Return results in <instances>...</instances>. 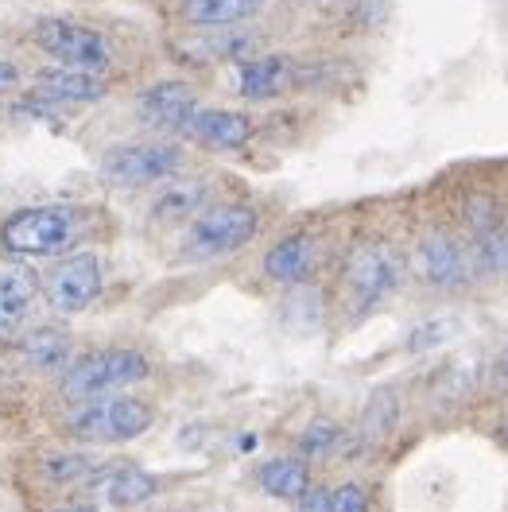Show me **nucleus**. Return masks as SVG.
Returning a JSON list of instances; mask_svg holds the SVG:
<instances>
[{
	"instance_id": "nucleus-22",
	"label": "nucleus",
	"mask_w": 508,
	"mask_h": 512,
	"mask_svg": "<svg viewBox=\"0 0 508 512\" xmlns=\"http://www.w3.org/2000/svg\"><path fill=\"white\" fill-rule=\"evenodd\" d=\"M39 474L51 485H90L97 478V462L90 454H78V450H59V454H47L39 462Z\"/></svg>"
},
{
	"instance_id": "nucleus-20",
	"label": "nucleus",
	"mask_w": 508,
	"mask_h": 512,
	"mask_svg": "<svg viewBox=\"0 0 508 512\" xmlns=\"http://www.w3.org/2000/svg\"><path fill=\"white\" fill-rule=\"evenodd\" d=\"M20 357L32 373H66V365L74 361V350H70V338L59 326H39L24 338Z\"/></svg>"
},
{
	"instance_id": "nucleus-7",
	"label": "nucleus",
	"mask_w": 508,
	"mask_h": 512,
	"mask_svg": "<svg viewBox=\"0 0 508 512\" xmlns=\"http://www.w3.org/2000/svg\"><path fill=\"white\" fill-rule=\"evenodd\" d=\"M35 43L55 59L59 66L70 70H90L101 74L105 66L113 63V51L105 43V35L78 24V20H66V16H47L35 24Z\"/></svg>"
},
{
	"instance_id": "nucleus-2",
	"label": "nucleus",
	"mask_w": 508,
	"mask_h": 512,
	"mask_svg": "<svg viewBox=\"0 0 508 512\" xmlns=\"http://www.w3.org/2000/svg\"><path fill=\"white\" fill-rule=\"evenodd\" d=\"M148 357L140 350H128V346H109V350H94L78 361H70L63 373V388L66 400H101V396H113L121 388H132L148 377Z\"/></svg>"
},
{
	"instance_id": "nucleus-19",
	"label": "nucleus",
	"mask_w": 508,
	"mask_h": 512,
	"mask_svg": "<svg viewBox=\"0 0 508 512\" xmlns=\"http://www.w3.org/2000/svg\"><path fill=\"white\" fill-rule=\"evenodd\" d=\"M268 8V0H183V20L191 28H237Z\"/></svg>"
},
{
	"instance_id": "nucleus-13",
	"label": "nucleus",
	"mask_w": 508,
	"mask_h": 512,
	"mask_svg": "<svg viewBox=\"0 0 508 512\" xmlns=\"http://www.w3.org/2000/svg\"><path fill=\"white\" fill-rule=\"evenodd\" d=\"M90 489L109 509H136V505L152 501L159 493V478L140 470V466H113V470H97Z\"/></svg>"
},
{
	"instance_id": "nucleus-11",
	"label": "nucleus",
	"mask_w": 508,
	"mask_h": 512,
	"mask_svg": "<svg viewBox=\"0 0 508 512\" xmlns=\"http://www.w3.org/2000/svg\"><path fill=\"white\" fill-rule=\"evenodd\" d=\"M35 97L51 109H66V105H90L105 97V82L101 74L90 70H70V66H47L35 74Z\"/></svg>"
},
{
	"instance_id": "nucleus-21",
	"label": "nucleus",
	"mask_w": 508,
	"mask_h": 512,
	"mask_svg": "<svg viewBox=\"0 0 508 512\" xmlns=\"http://www.w3.org/2000/svg\"><path fill=\"white\" fill-rule=\"evenodd\" d=\"M260 485L280 501H299L311 489V470L303 458H268L260 466Z\"/></svg>"
},
{
	"instance_id": "nucleus-16",
	"label": "nucleus",
	"mask_w": 508,
	"mask_h": 512,
	"mask_svg": "<svg viewBox=\"0 0 508 512\" xmlns=\"http://www.w3.org/2000/svg\"><path fill=\"white\" fill-rule=\"evenodd\" d=\"M315 256H318L315 237H307V233H291V237L276 241V245L264 253V276H268L272 284L299 288V284L315 272Z\"/></svg>"
},
{
	"instance_id": "nucleus-24",
	"label": "nucleus",
	"mask_w": 508,
	"mask_h": 512,
	"mask_svg": "<svg viewBox=\"0 0 508 512\" xmlns=\"http://www.w3.org/2000/svg\"><path fill=\"white\" fill-rule=\"evenodd\" d=\"M338 443H342V427L330 423V419H315V423L303 431L299 450H303L307 458H330V454L338 450Z\"/></svg>"
},
{
	"instance_id": "nucleus-23",
	"label": "nucleus",
	"mask_w": 508,
	"mask_h": 512,
	"mask_svg": "<svg viewBox=\"0 0 508 512\" xmlns=\"http://www.w3.org/2000/svg\"><path fill=\"white\" fill-rule=\"evenodd\" d=\"M396 416H400V408H396V392L381 388V392L369 400V408H365V435H369L373 443L388 439V435L396 431Z\"/></svg>"
},
{
	"instance_id": "nucleus-8",
	"label": "nucleus",
	"mask_w": 508,
	"mask_h": 512,
	"mask_svg": "<svg viewBox=\"0 0 508 512\" xmlns=\"http://www.w3.org/2000/svg\"><path fill=\"white\" fill-rule=\"evenodd\" d=\"M43 295L59 315H82L101 295V260L97 253H74L55 264L43 280Z\"/></svg>"
},
{
	"instance_id": "nucleus-26",
	"label": "nucleus",
	"mask_w": 508,
	"mask_h": 512,
	"mask_svg": "<svg viewBox=\"0 0 508 512\" xmlns=\"http://www.w3.org/2000/svg\"><path fill=\"white\" fill-rule=\"evenodd\" d=\"M326 512H369V493L357 481H346L334 493H326Z\"/></svg>"
},
{
	"instance_id": "nucleus-14",
	"label": "nucleus",
	"mask_w": 508,
	"mask_h": 512,
	"mask_svg": "<svg viewBox=\"0 0 508 512\" xmlns=\"http://www.w3.org/2000/svg\"><path fill=\"white\" fill-rule=\"evenodd\" d=\"M194 109H198V97L187 82H156L140 94V121L148 128H179L183 132Z\"/></svg>"
},
{
	"instance_id": "nucleus-29",
	"label": "nucleus",
	"mask_w": 508,
	"mask_h": 512,
	"mask_svg": "<svg viewBox=\"0 0 508 512\" xmlns=\"http://www.w3.org/2000/svg\"><path fill=\"white\" fill-rule=\"evenodd\" d=\"M59 512H97V509H86V505H70V509H59Z\"/></svg>"
},
{
	"instance_id": "nucleus-6",
	"label": "nucleus",
	"mask_w": 508,
	"mask_h": 512,
	"mask_svg": "<svg viewBox=\"0 0 508 512\" xmlns=\"http://www.w3.org/2000/svg\"><path fill=\"white\" fill-rule=\"evenodd\" d=\"M400 288V256L381 241H361L346 260V295L353 315L373 311Z\"/></svg>"
},
{
	"instance_id": "nucleus-12",
	"label": "nucleus",
	"mask_w": 508,
	"mask_h": 512,
	"mask_svg": "<svg viewBox=\"0 0 508 512\" xmlns=\"http://www.w3.org/2000/svg\"><path fill=\"white\" fill-rule=\"evenodd\" d=\"M183 132L206 144V148H218V152H237L253 140V121L237 109H194L187 117Z\"/></svg>"
},
{
	"instance_id": "nucleus-28",
	"label": "nucleus",
	"mask_w": 508,
	"mask_h": 512,
	"mask_svg": "<svg viewBox=\"0 0 508 512\" xmlns=\"http://www.w3.org/2000/svg\"><path fill=\"white\" fill-rule=\"evenodd\" d=\"M497 373L508 381V346H505V353H501V361H497Z\"/></svg>"
},
{
	"instance_id": "nucleus-25",
	"label": "nucleus",
	"mask_w": 508,
	"mask_h": 512,
	"mask_svg": "<svg viewBox=\"0 0 508 512\" xmlns=\"http://www.w3.org/2000/svg\"><path fill=\"white\" fill-rule=\"evenodd\" d=\"M450 338H454V319H427L408 334V350L431 353V350H439V346H446Z\"/></svg>"
},
{
	"instance_id": "nucleus-3",
	"label": "nucleus",
	"mask_w": 508,
	"mask_h": 512,
	"mask_svg": "<svg viewBox=\"0 0 508 512\" xmlns=\"http://www.w3.org/2000/svg\"><path fill=\"white\" fill-rule=\"evenodd\" d=\"M156 423V412L140 396H101L86 400L66 416V431L82 443L94 447H113V443H132Z\"/></svg>"
},
{
	"instance_id": "nucleus-27",
	"label": "nucleus",
	"mask_w": 508,
	"mask_h": 512,
	"mask_svg": "<svg viewBox=\"0 0 508 512\" xmlns=\"http://www.w3.org/2000/svg\"><path fill=\"white\" fill-rule=\"evenodd\" d=\"M12 86H20V70H16V63L0 59V97L12 94Z\"/></svg>"
},
{
	"instance_id": "nucleus-5",
	"label": "nucleus",
	"mask_w": 508,
	"mask_h": 512,
	"mask_svg": "<svg viewBox=\"0 0 508 512\" xmlns=\"http://www.w3.org/2000/svg\"><path fill=\"white\" fill-rule=\"evenodd\" d=\"M183 167V148L163 144V140H148V144H121L113 152L101 156V179L109 187H152L163 179H175V171Z\"/></svg>"
},
{
	"instance_id": "nucleus-18",
	"label": "nucleus",
	"mask_w": 508,
	"mask_h": 512,
	"mask_svg": "<svg viewBox=\"0 0 508 512\" xmlns=\"http://www.w3.org/2000/svg\"><path fill=\"white\" fill-rule=\"evenodd\" d=\"M206 206H210V183H202V179H175V183H167V187L156 194L152 218L163 225L187 222L194 214H202Z\"/></svg>"
},
{
	"instance_id": "nucleus-17",
	"label": "nucleus",
	"mask_w": 508,
	"mask_h": 512,
	"mask_svg": "<svg viewBox=\"0 0 508 512\" xmlns=\"http://www.w3.org/2000/svg\"><path fill=\"white\" fill-rule=\"evenodd\" d=\"M39 284L28 268H0V334H16L32 315Z\"/></svg>"
},
{
	"instance_id": "nucleus-1",
	"label": "nucleus",
	"mask_w": 508,
	"mask_h": 512,
	"mask_svg": "<svg viewBox=\"0 0 508 512\" xmlns=\"http://www.w3.org/2000/svg\"><path fill=\"white\" fill-rule=\"evenodd\" d=\"M86 237V218L78 206H24L0 222V249L12 256H63Z\"/></svg>"
},
{
	"instance_id": "nucleus-10",
	"label": "nucleus",
	"mask_w": 508,
	"mask_h": 512,
	"mask_svg": "<svg viewBox=\"0 0 508 512\" xmlns=\"http://www.w3.org/2000/svg\"><path fill=\"white\" fill-rule=\"evenodd\" d=\"M466 218H470V233H474L477 256L489 272H501L508 264V222L505 210L489 198V194H474L466 202Z\"/></svg>"
},
{
	"instance_id": "nucleus-4",
	"label": "nucleus",
	"mask_w": 508,
	"mask_h": 512,
	"mask_svg": "<svg viewBox=\"0 0 508 512\" xmlns=\"http://www.w3.org/2000/svg\"><path fill=\"white\" fill-rule=\"evenodd\" d=\"M260 229V214L249 202H214L202 214H194L183 233V256L187 260H214L245 249Z\"/></svg>"
},
{
	"instance_id": "nucleus-9",
	"label": "nucleus",
	"mask_w": 508,
	"mask_h": 512,
	"mask_svg": "<svg viewBox=\"0 0 508 512\" xmlns=\"http://www.w3.org/2000/svg\"><path fill=\"white\" fill-rule=\"evenodd\" d=\"M415 276L439 291H458L470 284V256L462 241L446 229H431L415 245Z\"/></svg>"
},
{
	"instance_id": "nucleus-15",
	"label": "nucleus",
	"mask_w": 508,
	"mask_h": 512,
	"mask_svg": "<svg viewBox=\"0 0 508 512\" xmlns=\"http://www.w3.org/2000/svg\"><path fill=\"white\" fill-rule=\"evenodd\" d=\"M299 82V66L287 55H264L237 66V94L249 101H268V97L287 94Z\"/></svg>"
}]
</instances>
